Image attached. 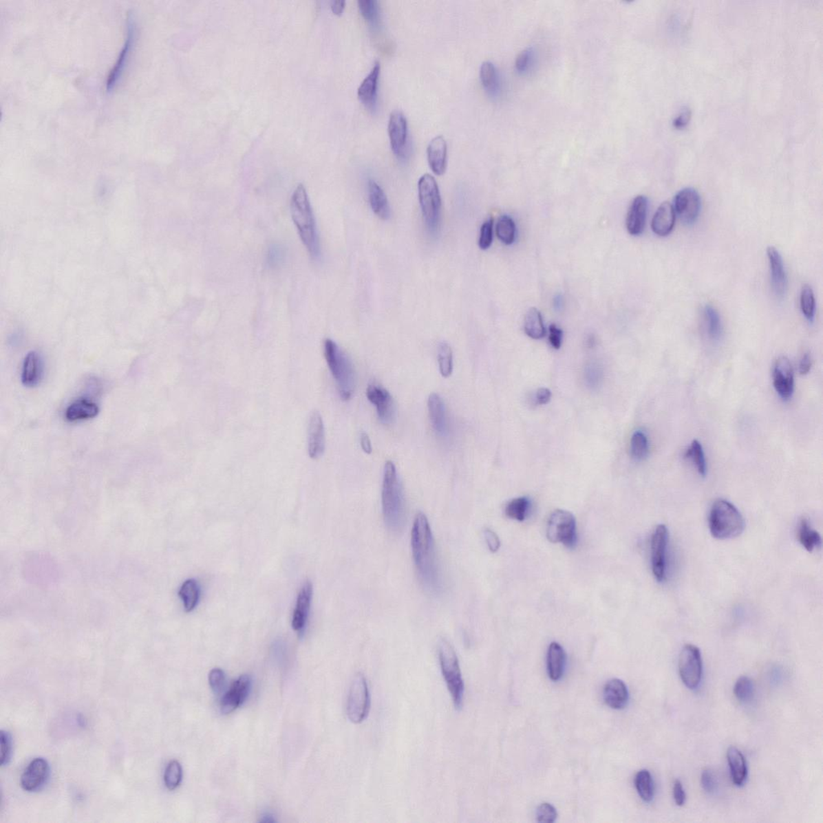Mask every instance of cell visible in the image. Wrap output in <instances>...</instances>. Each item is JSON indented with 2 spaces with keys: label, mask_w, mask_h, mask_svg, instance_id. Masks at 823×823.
<instances>
[{
  "label": "cell",
  "mask_w": 823,
  "mask_h": 823,
  "mask_svg": "<svg viewBox=\"0 0 823 823\" xmlns=\"http://www.w3.org/2000/svg\"><path fill=\"white\" fill-rule=\"evenodd\" d=\"M412 552L420 581L430 592L441 590V578L431 528L423 512L416 515L411 533Z\"/></svg>",
  "instance_id": "6da1fadb"
},
{
  "label": "cell",
  "mask_w": 823,
  "mask_h": 823,
  "mask_svg": "<svg viewBox=\"0 0 823 823\" xmlns=\"http://www.w3.org/2000/svg\"><path fill=\"white\" fill-rule=\"evenodd\" d=\"M290 212L292 220L310 255L313 258L319 255V241L317 224L310 204L308 191L299 184L291 196Z\"/></svg>",
  "instance_id": "7a4b0ae2"
},
{
  "label": "cell",
  "mask_w": 823,
  "mask_h": 823,
  "mask_svg": "<svg viewBox=\"0 0 823 823\" xmlns=\"http://www.w3.org/2000/svg\"><path fill=\"white\" fill-rule=\"evenodd\" d=\"M382 507L387 527L392 532L401 530L405 520V499L396 467L391 461L385 466Z\"/></svg>",
  "instance_id": "3957f363"
},
{
  "label": "cell",
  "mask_w": 823,
  "mask_h": 823,
  "mask_svg": "<svg viewBox=\"0 0 823 823\" xmlns=\"http://www.w3.org/2000/svg\"><path fill=\"white\" fill-rule=\"evenodd\" d=\"M324 356L342 400H350L356 384V373L350 359L336 343L330 339L324 342Z\"/></svg>",
  "instance_id": "277c9868"
},
{
  "label": "cell",
  "mask_w": 823,
  "mask_h": 823,
  "mask_svg": "<svg viewBox=\"0 0 823 823\" xmlns=\"http://www.w3.org/2000/svg\"><path fill=\"white\" fill-rule=\"evenodd\" d=\"M708 524L712 537L720 540L739 537L744 532L745 526L738 509L724 500H717L712 505Z\"/></svg>",
  "instance_id": "5b68a950"
},
{
  "label": "cell",
  "mask_w": 823,
  "mask_h": 823,
  "mask_svg": "<svg viewBox=\"0 0 823 823\" xmlns=\"http://www.w3.org/2000/svg\"><path fill=\"white\" fill-rule=\"evenodd\" d=\"M438 658L443 677L449 694L451 695L454 707H456V709H460L463 705L465 687H464L461 669L456 650L446 639L440 640Z\"/></svg>",
  "instance_id": "8992f818"
},
{
  "label": "cell",
  "mask_w": 823,
  "mask_h": 823,
  "mask_svg": "<svg viewBox=\"0 0 823 823\" xmlns=\"http://www.w3.org/2000/svg\"><path fill=\"white\" fill-rule=\"evenodd\" d=\"M418 195L425 226L431 234H436L441 224L442 198L436 180L425 174L418 181Z\"/></svg>",
  "instance_id": "52a82bcc"
},
{
  "label": "cell",
  "mask_w": 823,
  "mask_h": 823,
  "mask_svg": "<svg viewBox=\"0 0 823 823\" xmlns=\"http://www.w3.org/2000/svg\"><path fill=\"white\" fill-rule=\"evenodd\" d=\"M546 535L550 542L573 548L577 542V524L571 512L559 509L553 511L548 521Z\"/></svg>",
  "instance_id": "ba28073f"
},
{
  "label": "cell",
  "mask_w": 823,
  "mask_h": 823,
  "mask_svg": "<svg viewBox=\"0 0 823 823\" xmlns=\"http://www.w3.org/2000/svg\"><path fill=\"white\" fill-rule=\"evenodd\" d=\"M370 689L361 673L354 677L348 698L347 713L354 724H360L366 719L370 710Z\"/></svg>",
  "instance_id": "9c48e42d"
},
{
  "label": "cell",
  "mask_w": 823,
  "mask_h": 823,
  "mask_svg": "<svg viewBox=\"0 0 823 823\" xmlns=\"http://www.w3.org/2000/svg\"><path fill=\"white\" fill-rule=\"evenodd\" d=\"M678 672L684 685L691 690L700 686L703 676V661L696 645H684L678 657Z\"/></svg>",
  "instance_id": "30bf717a"
},
{
  "label": "cell",
  "mask_w": 823,
  "mask_h": 823,
  "mask_svg": "<svg viewBox=\"0 0 823 823\" xmlns=\"http://www.w3.org/2000/svg\"><path fill=\"white\" fill-rule=\"evenodd\" d=\"M674 210L681 221L688 226L697 221L701 211V199L697 191L692 188L678 191L674 200Z\"/></svg>",
  "instance_id": "8fae6325"
},
{
  "label": "cell",
  "mask_w": 823,
  "mask_h": 823,
  "mask_svg": "<svg viewBox=\"0 0 823 823\" xmlns=\"http://www.w3.org/2000/svg\"><path fill=\"white\" fill-rule=\"evenodd\" d=\"M667 544V528L663 524L659 525L652 538V571L659 582L663 581L666 577Z\"/></svg>",
  "instance_id": "7c38bea8"
},
{
  "label": "cell",
  "mask_w": 823,
  "mask_h": 823,
  "mask_svg": "<svg viewBox=\"0 0 823 823\" xmlns=\"http://www.w3.org/2000/svg\"><path fill=\"white\" fill-rule=\"evenodd\" d=\"M387 132L392 151L398 159H405L408 148V122L400 111L390 114Z\"/></svg>",
  "instance_id": "4fadbf2b"
},
{
  "label": "cell",
  "mask_w": 823,
  "mask_h": 823,
  "mask_svg": "<svg viewBox=\"0 0 823 823\" xmlns=\"http://www.w3.org/2000/svg\"><path fill=\"white\" fill-rule=\"evenodd\" d=\"M366 395L368 400L376 408L378 418L383 424L394 423L396 418V406L389 391L379 385H370L367 387Z\"/></svg>",
  "instance_id": "5bb4252c"
},
{
  "label": "cell",
  "mask_w": 823,
  "mask_h": 823,
  "mask_svg": "<svg viewBox=\"0 0 823 823\" xmlns=\"http://www.w3.org/2000/svg\"><path fill=\"white\" fill-rule=\"evenodd\" d=\"M773 379L778 396L783 400L791 399L794 391V376L791 363L787 357H780L775 362Z\"/></svg>",
  "instance_id": "9a60e30c"
},
{
  "label": "cell",
  "mask_w": 823,
  "mask_h": 823,
  "mask_svg": "<svg viewBox=\"0 0 823 823\" xmlns=\"http://www.w3.org/2000/svg\"><path fill=\"white\" fill-rule=\"evenodd\" d=\"M250 677L243 674L234 681L229 690L224 694L221 703V711L224 715L229 714L240 707L250 693Z\"/></svg>",
  "instance_id": "2e32d148"
},
{
  "label": "cell",
  "mask_w": 823,
  "mask_h": 823,
  "mask_svg": "<svg viewBox=\"0 0 823 823\" xmlns=\"http://www.w3.org/2000/svg\"><path fill=\"white\" fill-rule=\"evenodd\" d=\"M50 776V765L44 758L32 760L21 777V787L28 792H34L46 783Z\"/></svg>",
  "instance_id": "e0dca14e"
},
{
  "label": "cell",
  "mask_w": 823,
  "mask_h": 823,
  "mask_svg": "<svg viewBox=\"0 0 823 823\" xmlns=\"http://www.w3.org/2000/svg\"><path fill=\"white\" fill-rule=\"evenodd\" d=\"M773 291L778 299H783L787 290V276L781 253L773 246L767 248Z\"/></svg>",
  "instance_id": "ac0fdd59"
},
{
  "label": "cell",
  "mask_w": 823,
  "mask_h": 823,
  "mask_svg": "<svg viewBox=\"0 0 823 823\" xmlns=\"http://www.w3.org/2000/svg\"><path fill=\"white\" fill-rule=\"evenodd\" d=\"M325 451V429L321 414L312 412L308 423V453L312 459L323 456Z\"/></svg>",
  "instance_id": "d6986e66"
},
{
  "label": "cell",
  "mask_w": 823,
  "mask_h": 823,
  "mask_svg": "<svg viewBox=\"0 0 823 823\" xmlns=\"http://www.w3.org/2000/svg\"><path fill=\"white\" fill-rule=\"evenodd\" d=\"M648 209V200L644 195H639L634 200L626 217V228L630 235L639 236L643 233Z\"/></svg>",
  "instance_id": "ffe728a7"
},
{
  "label": "cell",
  "mask_w": 823,
  "mask_h": 823,
  "mask_svg": "<svg viewBox=\"0 0 823 823\" xmlns=\"http://www.w3.org/2000/svg\"><path fill=\"white\" fill-rule=\"evenodd\" d=\"M427 159L430 169L437 175H442L447 169V143L442 136L430 141L427 147Z\"/></svg>",
  "instance_id": "44dd1931"
},
{
  "label": "cell",
  "mask_w": 823,
  "mask_h": 823,
  "mask_svg": "<svg viewBox=\"0 0 823 823\" xmlns=\"http://www.w3.org/2000/svg\"><path fill=\"white\" fill-rule=\"evenodd\" d=\"M603 698L606 705L612 709H623L629 701L628 688L621 679L612 678L604 687Z\"/></svg>",
  "instance_id": "7402d4cb"
},
{
  "label": "cell",
  "mask_w": 823,
  "mask_h": 823,
  "mask_svg": "<svg viewBox=\"0 0 823 823\" xmlns=\"http://www.w3.org/2000/svg\"><path fill=\"white\" fill-rule=\"evenodd\" d=\"M127 23V36L125 45H124L120 55L118 56L117 63L114 65L111 74L109 76L107 84L108 90H111L114 86L118 83V79L120 78L122 72L127 63L128 54L131 50L133 46V38H135L136 23L131 13L128 16Z\"/></svg>",
  "instance_id": "603a6c76"
},
{
  "label": "cell",
  "mask_w": 823,
  "mask_h": 823,
  "mask_svg": "<svg viewBox=\"0 0 823 823\" xmlns=\"http://www.w3.org/2000/svg\"><path fill=\"white\" fill-rule=\"evenodd\" d=\"M428 409L430 420L433 428L439 436H447L448 434V420L446 405L442 397L437 394H431L428 399Z\"/></svg>",
  "instance_id": "cb8c5ba5"
},
{
  "label": "cell",
  "mask_w": 823,
  "mask_h": 823,
  "mask_svg": "<svg viewBox=\"0 0 823 823\" xmlns=\"http://www.w3.org/2000/svg\"><path fill=\"white\" fill-rule=\"evenodd\" d=\"M312 592V583L306 581L301 588L298 599H297L293 620H292V628L299 632L304 629L306 621H308Z\"/></svg>",
  "instance_id": "d4e9b609"
},
{
  "label": "cell",
  "mask_w": 823,
  "mask_h": 823,
  "mask_svg": "<svg viewBox=\"0 0 823 823\" xmlns=\"http://www.w3.org/2000/svg\"><path fill=\"white\" fill-rule=\"evenodd\" d=\"M99 414V408L95 402L87 398H78L67 407L65 418L68 422L74 423L93 419Z\"/></svg>",
  "instance_id": "484cf974"
},
{
  "label": "cell",
  "mask_w": 823,
  "mask_h": 823,
  "mask_svg": "<svg viewBox=\"0 0 823 823\" xmlns=\"http://www.w3.org/2000/svg\"><path fill=\"white\" fill-rule=\"evenodd\" d=\"M381 74L380 62L376 61L370 73L358 89V97L367 108H374L377 99L378 81Z\"/></svg>",
  "instance_id": "4316f807"
},
{
  "label": "cell",
  "mask_w": 823,
  "mask_h": 823,
  "mask_svg": "<svg viewBox=\"0 0 823 823\" xmlns=\"http://www.w3.org/2000/svg\"><path fill=\"white\" fill-rule=\"evenodd\" d=\"M676 219V215L673 205L669 202H663L659 206L652 219L653 232L659 237L668 236L674 229Z\"/></svg>",
  "instance_id": "83f0119b"
},
{
  "label": "cell",
  "mask_w": 823,
  "mask_h": 823,
  "mask_svg": "<svg viewBox=\"0 0 823 823\" xmlns=\"http://www.w3.org/2000/svg\"><path fill=\"white\" fill-rule=\"evenodd\" d=\"M43 376V362L36 352L28 353L23 362L21 372L22 384L26 387H36L40 384Z\"/></svg>",
  "instance_id": "f1b7e54d"
},
{
  "label": "cell",
  "mask_w": 823,
  "mask_h": 823,
  "mask_svg": "<svg viewBox=\"0 0 823 823\" xmlns=\"http://www.w3.org/2000/svg\"><path fill=\"white\" fill-rule=\"evenodd\" d=\"M727 759L734 783L738 787L744 786L748 778L747 762L745 756L738 748L731 746L727 752Z\"/></svg>",
  "instance_id": "f546056e"
},
{
  "label": "cell",
  "mask_w": 823,
  "mask_h": 823,
  "mask_svg": "<svg viewBox=\"0 0 823 823\" xmlns=\"http://www.w3.org/2000/svg\"><path fill=\"white\" fill-rule=\"evenodd\" d=\"M368 197H370L372 211L376 216L384 221L389 220L391 217L389 200L387 199L384 190L376 181L372 180L368 182Z\"/></svg>",
  "instance_id": "4dcf8cb0"
},
{
  "label": "cell",
  "mask_w": 823,
  "mask_h": 823,
  "mask_svg": "<svg viewBox=\"0 0 823 823\" xmlns=\"http://www.w3.org/2000/svg\"><path fill=\"white\" fill-rule=\"evenodd\" d=\"M566 655L561 645L557 643L550 644L547 654V669L549 678L558 681L563 676L566 667Z\"/></svg>",
  "instance_id": "1f68e13d"
},
{
  "label": "cell",
  "mask_w": 823,
  "mask_h": 823,
  "mask_svg": "<svg viewBox=\"0 0 823 823\" xmlns=\"http://www.w3.org/2000/svg\"><path fill=\"white\" fill-rule=\"evenodd\" d=\"M798 539L803 548L809 553L821 546L822 539L820 533L813 530L805 519L801 520L798 528Z\"/></svg>",
  "instance_id": "d6a6232c"
},
{
  "label": "cell",
  "mask_w": 823,
  "mask_h": 823,
  "mask_svg": "<svg viewBox=\"0 0 823 823\" xmlns=\"http://www.w3.org/2000/svg\"><path fill=\"white\" fill-rule=\"evenodd\" d=\"M524 330L526 334L533 339H540L545 336L546 331H545L542 315L537 308H531L526 314Z\"/></svg>",
  "instance_id": "836d02e7"
},
{
  "label": "cell",
  "mask_w": 823,
  "mask_h": 823,
  "mask_svg": "<svg viewBox=\"0 0 823 823\" xmlns=\"http://www.w3.org/2000/svg\"><path fill=\"white\" fill-rule=\"evenodd\" d=\"M635 788L639 795L645 802H650L654 798L655 788L652 773L648 769H642L636 774Z\"/></svg>",
  "instance_id": "e575fe53"
},
{
  "label": "cell",
  "mask_w": 823,
  "mask_h": 823,
  "mask_svg": "<svg viewBox=\"0 0 823 823\" xmlns=\"http://www.w3.org/2000/svg\"><path fill=\"white\" fill-rule=\"evenodd\" d=\"M179 596L183 601L186 612H191L198 604L200 598V587L197 581L194 579L185 581L180 587Z\"/></svg>",
  "instance_id": "d590c367"
},
{
  "label": "cell",
  "mask_w": 823,
  "mask_h": 823,
  "mask_svg": "<svg viewBox=\"0 0 823 823\" xmlns=\"http://www.w3.org/2000/svg\"><path fill=\"white\" fill-rule=\"evenodd\" d=\"M480 79L488 94L495 95L498 93L500 88L499 75L492 62H483L480 68Z\"/></svg>",
  "instance_id": "8d00e7d4"
},
{
  "label": "cell",
  "mask_w": 823,
  "mask_h": 823,
  "mask_svg": "<svg viewBox=\"0 0 823 823\" xmlns=\"http://www.w3.org/2000/svg\"><path fill=\"white\" fill-rule=\"evenodd\" d=\"M703 312H705L708 336L713 341H719L722 332H723L720 314L718 313L715 308L710 305L705 306Z\"/></svg>",
  "instance_id": "74e56055"
},
{
  "label": "cell",
  "mask_w": 823,
  "mask_h": 823,
  "mask_svg": "<svg viewBox=\"0 0 823 823\" xmlns=\"http://www.w3.org/2000/svg\"><path fill=\"white\" fill-rule=\"evenodd\" d=\"M684 457L692 462L694 465L696 466L698 473L701 476H706L707 471V462L705 452H703V449L700 442L697 441V440H694L690 447L687 449L685 454H684Z\"/></svg>",
  "instance_id": "f35d334b"
},
{
  "label": "cell",
  "mask_w": 823,
  "mask_h": 823,
  "mask_svg": "<svg viewBox=\"0 0 823 823\" xmlns=\"http://www.w3.org/2000/svg\"><path fill=\"white\" fill-rule=\"evenodd\" d=\"M650 451L649 440L643 431L638 430L632 435L630 441L631 456L637 461H642L648 456Z\"/></svg>",
  "instance_id": "ab89813d"
},
{
  "label": "cell",
  "mask_w": 823,
  "mask_h": 823,
  "mask_svg": "<svg viewBox=\"0 0 823 823\" xmlns=\"http://www.w3.org/2000/svg\"><path fill=\"white\" fill-rule=\"evenodd\" d=\"M530 501L528 498L520 497L507 504L505 513L507 517L522 522L528 513Z\"/></svg>",
  "instance_id": "60d3db41"
},
{
  "label": "cell",
  "mask_w": 823,
  "mask_h": 823,
  "mask_svg": "<svg viewBox=\"0 0 823 823\" xmlns=\"http://www.w3.org/2000/svg\"><path fill=\"white\" fill-rule=\"evenodd\" d=\"M496 235L506 246L513 244L515 239V224L510 217L502 216L496 226Z\"/></svg>",
  "instance_id": "b9f144b4"
},
{
  "label": "cell",
  "mask_w": 823,
  "mask_h": 823,
  "mask_svg": "<svg viewBox=\"0 0 823 823\" xmlns=\"http://www.w3.org/2000/svg\"><path fill=\"white\" fill-rule=\"evenodd\" d=\"M800 306L802 312L808 320L812 323L815 318L816 303L815 297L811 286L805 285L802 287L800 296Z\"/></svg>",
  "instance_id": "7bdbcfd3"
},
{
  "label": "cell",
  "mask_w": 823,
  "mask_h": 823,
  "mask_svg": "<svg viewBox=\"0 0 823 823\" xmlns=\"http://www.w3.org/2000/svg\"><path fill=\"white\" fill-rule=\"evenodd\" d=\"M439 370L444 378L451 376L453 372V352L451 347L446 342L439 344L438 351Z\"/></svg>",
  "instance_id": "ee69618b"
},
{
  "label": "cell",
  "mask_w": 823,
  "mask_h": 823,
  "mask_svg": "<svg viewBox=\"0 0 823 823\" xmlns=\"http://www.w3.org/2000/svg\"><path fill=\"white\" fill-rule=\"evenodd\" d=\"M734 694L741 703L752 701L755 695V684L752 679L746 676L739 678L735 684Z\"/></svg>",
  "instance_id": "f6af8a7d"
},
{
  "label": "cell",
  "mask_w": 823,
  "mask_h": 823,
  "mask_svg": "<svg viewBox=\"0 0 823 823\" xmlns=\"http://www.w3.org/2000/svg\"><path fill=\"white\" fill-rule=\"evenodd\" d=\"M604 376L601 366L596 362L588 363L584 372L586 385L590 389H597L601 385Z\"/></svg>",
  "instance_id": "bcb514c9"
},
{
  "label": "cell",
  "mask_w": 823,
  "mask_h": 823,
  "mask_svg": "<svg viewBox=\"0 0 823 823\" xmlns=\"http://www.w3.org/2000/svg\"><path fill=\"white\" fill-rule=\"evenodd\" d=\"M182 778H183V769H182L181 765L177 760H172L167 765L164 773L166 787L170 791H174L179 787Z\"/></svg>",
  "instance_id": "7dc6e473"
},
{
  "label": "cell",
  "mask_w": 823,
  "mask_h": 823,
  "mask_svg": "<svg viewBox=\"0 0 823 823\" xmlns=\"http://www.w3.org/2000/svg\"><path fill=\"white\" fill-rule=\"evenodd\" d=\"M359 9L363 18L372 25H376L379 19V7L375 0H359Z\"/></svg>",
  "instance_id": "c3c4849f"
},
{
  "label": "cell",
  "mask_w": 823,
  "mask_h": 823,
  "mask_svg": "<svg viewBox=\"0 0 823 823\" xmlns=\"http://www.w3.org/2000/svg\"><path fill=\"white\" fill-rule=\"evenodd\" d=\"M493 226H494V221L491 218L483 223L481 227L478 246L482 250H488L491 246L493 241Z\"/></svg>",
  "instance_id": "681fc988"
},
{
  "label": "cell",
  "mask_w": 823,
  "mask_h": 823,
  "mask_svg": "<svg viewBox=\"0 0 823 823\" xmlns=\"http://www.w3.org/2000/svg\"><path fill=\"white\" fill-rule=\"evenodd\" d=\"M1 765H7L12 758V741L10 734L6 731H1Z\"/></svg>",
  "instance_id": "f907efd6"
},
{
  "label": "cell",
  "mask_w": 823,
  "mask_h": 823,
  "mask_svg": "<svg viewBox=\"0 0 823 823\" xmlns=\"http://www.w3.org/2000/svg\"><path fill=\"white\" fill-rule=\"evenodd\" d=\"M557 812L551 804L542 803L537 809V818L539 822L552 823L556 821Z\"/></svg>",
  "instance_id": "816d5d0a"
},
{
  "label": "cell",
  "mask_w": 823,
  "mask_h": 823,
  "mask_svg": "<svg viewBox=\"0 0 823 823\" xmlns=\"http://www.w3.org/2000/svg\"><path fill=\"white\" fill-rule=\"evenodd\" d=\"M209 684L213 691L216 694H220L223 691L224 686H226V674L222 669L215 668L212 670L209 674Z\"/></svg>",
  "instance_id": "f5cc1de1"
},
{
  "label": "cell",
  "mask_w": 823,
  "mask_h": 823,
  "mask_svg": "<svg viewBox=\"0 0 823 823\" xmlns=\"http://www.w3.org/2000/svg\"><path fill=\"white\" fill-rule=\"evenodd\" d=\"M701 784L707 793H714L717 789V780L712 770L706 769L701 775Z\"/></svg>",
  "instance_id": "db71d44e"
},
{
  "label": "cell",
  "mask_w": 823,
  "mask_h": 823,
  "mask_svg": "<svg viewBox=\"0 0 823 823\" xmlns=\"http://www.w3.org/2000/svg\"><path fill=\"white\" fill-rule=\"evenodd\" d=\"M533 57V50L531 49L521 52L515 61V69L519 73H524L528 69Z\"/></svg>",
  "instance_id": "11a10c76"
},
{
  "label": "cell",
  "mask_w": 823,
  "mask_h": 823,
  "mask_svg": "<svg viewBox=\"0 0 823 823\" xmlns=\"http://www.w3.org/2000/svg\"><path fill=\"white\" fill-rule=\"evenodd\" d=\"M284 253L281 248L277 246H272L270 248L267 255V261L271 267H276L280 265L281 261L284 260Z\"/></svg>",
  "instance_id": "9f6ffc18"
},
{
  "label": "cell",
  "mask_w": 823,
  "mask_h": 823,
  "mask_svg": "<svg viewBox=\"0 0 823 823\" xmlns=\"http://www.w3.org/2000/svg\"><path fill=\"white\" fill-rule=\"evenodd\" d=\"M484 537L488 548L491 553H496L500 548V539L498 535L489 528L484 530Z\"/></svg>",
  "instance_id": "6f0895ef"
},
{
  "label": "cell",
  "mask_w": 823,
  "mask_h": 823,
  "mask_svg": "<svg viewBox=\"0 0 823 823\" xmlns=\"http://www.w3.org/2000/svg\"><path fill=\"white\" fill-rule=\"evenodd\" d=\"M673 798L674 802H676V805L678 806H683L686 802V793L685 791H684L682 782L679 781V780H676V781L674 782Z\"/></svg>",
  "instance_id": "680465c9"
},
{
  "label": "cell",
  "mask_w": 823,
  "mask_h": 823,
  "mask_svg": "<svg viewBox=\"0 0 823 823\" xmlns=\"http://www.w3.org/2000/svg\"><path fill=\"white\" fill-rule=\"evenodd\" d=\"M563 332L556 325L552 324L549 328V342L555 349H559L562 344Z\"/></svg>",
  "instance_id": "91938a15"
},
{
  "label": "cell",
  "mask_w": 823,
  "mask_h": 823,
  "mask_svg": "<svg viewBox=\"0 0 823 823\" xmlns=\"http://www.w3.org/2000/svg\"><path fill=\"white\" fill-rule=\"evenodd\" d=\"M812 366V360L810 354H803L801 358L800 363H799V372L801 375H806L811 371Z\"/></svg>",
  "instance_id": "94428289"
},
{
  "label": "cell",
  "mask_w": 823,
  "mask_h": 823,
  "mask_svg": "<svg viewBox=\"0 0 823 823\" xmlns=\"http://www.w3.org/2000/svg\"><path fill=\"white\" fill-rule=\"evenodd\" d=\"M551 391L546 389V387H542V389H539L537 392V394H535V400H537V403L539 405H546L551 400Z\"/></svg>",
  "instance_id": "6125c7cd"
},
{
  "label": "cell",
  "mask_w": 823,
  "mask_h": 823,
  "mask_svg": "<svg viewBox=\"0 0 823 823\" xmlns=\"http://www.w3.org/2000/svg\"><path fill=\"white\" fill-rule=\"evenodd\" d=\"M690 111H687V109H686V111H683L681 114H679L676 120H674V126L678 129L686 127L687 124L688 123L689 118H690Z\"/></svg>",
  "instance_id": "be15d7a7"
},
{
  "label": "cell",
  "mask_w": 823,
  "mask_h": 823,
  "mask_svg": "<svg viewBox=\"0 0 823 823\" xmlns=\"http://www.w3.org/2000/svg\"><path fill=\"white\" fill-rule=\"evenodd\" d=\"M361 443L363 451L367 454L372 453V447L371 440L366 433H363L361 434Z\"/></svg>",
  "instance_id": "e7e4bbea"
},
{
  "label": "cell",
  "mask_w": 823,
  "mask_h": 823,
  "mask_svg": "<svg viewBox=\"0 0 823 823\" xmlns=\"http://www.w3.org/2000/svg\"><path fill=\"white\" fill-rule=\"evenodd\" d=\"M345 4H346V2L343 1V0H339V1H333L332 3V12H334V14H336V15H338V16H341L344 10V8H345Z\"/></svg>",
  "instance_id": "03108f58"
}]
</instances>
